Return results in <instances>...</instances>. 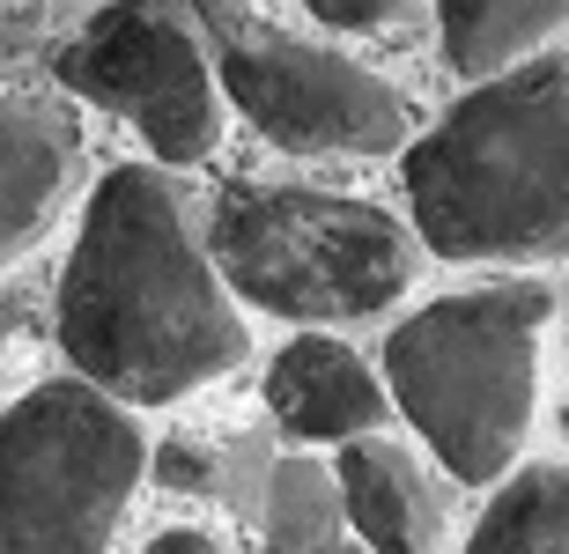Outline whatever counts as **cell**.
Listing matches in <instances>:
<instances>
[{
    "instance_id": "obj_6",
    "label": "cell",
    "mask_w": 569,
    "mask_h": 554,
    "mask_svg": "<svg viewBox=\"0 0 569 554\" xmlns=\"http://www.w3.org/2000/svg\"><path fill=\"white\" fill-rule=\"evenodd\" d=\"M192 16H200L222 97L274 149L333 155V163H370V155L407 149V133H415L407 97L378 82L362 60L289 38L281 22L259 16V0H192Z\"/></svg>"
},
{
    "instance_id": "obj_9",
    "label": "cell",
    "mask_w": 569,
    "mask_h": 554,
    "mask_svg": "<svg viewBox=\"0 0 569 554\" xmlns=\"http://www.w3.org/2000/svg\"><path fill=\"white\" fill-rule=\"evenodd\" d=\"M267 406L296 444H348L362 429H385L392 392L378 384V370L362 363L348 341L333 333H296L267 363Z\"/></svg>"
},
{
    "instance_id": "obj_3",
    "label": "cell",
    "mask_w": 569,
    "mask_h": 554,
    "mask_svg": "<svg viewBox=\"0 0 569 554\" xmlns=\"http://www.w3.org/2000/svg\"><path fill=\"white\" fill-rule=\"evenodd\" d=\"M548 281H496L422 303L385 341V392L437 466L466 488H488L518 466L540 414V333Z\"/></svg>"
},
{
    "instance_id": "obj_4",
    "label": "cell",
    "mask_w": 569,
    "mask_h": 554,
    "mask_svg": "<svg viewBox=\"0 0 569 554\" xmlns=\"http://www.w3.org/2000/svg\"><path fill=\"white\" fill-rule=\"evenodd\" d=\"M208 259L237 303L289 325H356L415 289V236L370 200L311 185H237L208 222Z\"/></svg>"
},
{
    "instance_id": "obj_1",
    "label": "cell",
    "mask_w": 569,
    "mask_h": 554,
    "mask_svg": "<svg viewBox=\"0 0 569 554\" xmlns=\"http://www.w3.org/2000/svg\"><path fill=\"white\" fill-rule=\"evenodd\" d=\"M60 347L127 406H178L252 355L244 311L156 163L97 178L60 274Z\"/></svg>"
},
{
    "instance_id": "obj_13",
    "label": "cell",
    "mask_w": 569,
    "mask_h": 554,
    "mask_svg": "<svg viewBox=\"0 0 569 554\" xmlns=\"http://www.w3.org/2000/svg\"><path fill=\"white\" fill-rule=\"evenodd\" d=\"M259 540L281 554H333L356 540L348 525V503H340L333 466H318L303 451L267 466V495H259Z\"/></svg>"
},
{
    "instance_id": "obj_10",
    "label": "cell",
    "mask_w": 569,
    "mask_h": 554,
    "mask_svg": "<svg viewBox=\"0 0 569 554\" xmlns=\"http://www.w3.org/2000/svg\"><path fill=\"white\" fill-rule=\"evenodd\" d=\"M340 503H348V525H356L362 547L378 554H429L443 547V503L429 488L422 459L407 444H392L385 429H362L340 444Z\"/></svg>"
},
{
    "instance_id": "obj_12",
    "label": "cell",
    "mask_w": 569,
    "mask_h": 554,
    "mask_svg": "<svg viewBox=\"0 0 569 554\" xmlns=\"http://www.w3.org/2000/svg\"><path fill=\"white\" fill-rule=\"evenodd\" d=\"M488 511L473 517V554H569V466H510L488 481Z\"/></svg>"
},
{
    "instance_id": "obj_16",
    "label": "cell",
    "mask_w": 569,
    "mask_h": 554,
    "mask_svg": "<svg viewBox=\"0 0 569 554\" xmlns=\"http://www.w3.org/2000/svg\"><path fill=\"white\" fill-rule=\"evenodd\" d=\"M562 436H569V400H562Z\"/></svg>"
},
{
    "instance_id": "obj_14",
    "label": "cell",
    "mask_w": 569,
    "mask_h": 554,
    "mask_svg": "<svg viewBox=\"0 0 569 554\" xmlns=\"http://www.w3.org/2000/svg\"><path fill=\"white\" fill-rule=\"evenodd\" d=\"M326 30H378V22H392V16H407L415 0H303Z\"/></svg>"
},
{
    "instance_id": "obj_2",
    "label": "cell",
    "mask_w": 569,
    "mask_h": 554,
    "mask_svg": "<svg viewBox=\"0 0 569 554\" xmlns=\"http://www.w3.org/2000/svg\"><path fill=\"white\" fill-rule=\"evenodd\" d=\"M407 208L437 259H569V60L532 52L466 89L407 149Z\"/></svg>"
},
{
    "instance_id": "obj_11",
    "label": "cell",
    "mask_w": 569,
    "mask_h": 554,
    "mask_svg": "<svg viewBox=\"0 0 569 554\" xmlns=\"http://www.w3.org/2000/svg\"><path fill=\"white\" fill-rule=\"evenodd\" d=\"M443 60L466 82H488L503 67L548 52L569 30V0H437Z\"/></svg>"
},
{
    "instance_id": "obj_5",
    "label": "cell",
    "mask_w": 569,
    "mask_h": 554,
    "mask_svg": "<svg viewBox=\"0 0 569 554\" xmlns=\"http://www.w3.org/2000/svg\"><path fill=\"white\" fill-rule=\"evenodd\" d=\"M148 436L104 384L52 377L0 414V554H97L127 533Z\"/></svg>"
},
{
    "instance_id": "obj_7",
    "label": "cell",
    "mask_w": 569,
    "mask_h": 554,
    "mask_svg": "<svg viewBox=\"0 0 569 554\" xmlns=\"http://www.w3.org/2000/svg\"><path fill=\"white\" fill-rule=\"evenodd\" d=\"M60 89L127 119L163 163H208L222 149L230 97L214 82L192 0H111L60 44Z\"/></svg>"
},
{
    "instance_id": "obj_8",
    "label": "cell",
    "mask_w": 569,
    "mask_h": 554,
    "mask_svg": "<svg viewBox=\"0 0 569 554\" xmlns=\"http://www.w3.org/2000/svg\"><path fill=\"white\" fill-rule=\"evenodd\" d=\"M82 178V133L60 104L0 89V274L52 236Z\"/></svg>"
},
{
    "instance_id": "obj_15",
    "label": "cell",
    "mask_w": 569,
    "mask_h": 554,
    "mask_svg": "<svg viewBox=\"0 0 569 554\" xmlns=\"http://www.w3.org/2000/svg\"><path fill=\"white\" fill-rule=\"evenodd\" d=\"M148 547H156V554H214L222 533H208V525H170V533H156Z\"/></svg>"
}]
</instances>
